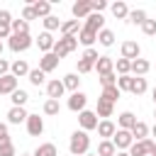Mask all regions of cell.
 Listing matches in <instances>:
<instances>
[{"label":"cell","instance_id":"cell-15","mask_svg":"<svg viewBox=\"0 0 156 156\" xmlns=\"http://www.w3.org/2000/svg\"><path fill=\"white\" fill-rule=\"evenodd\" d=\"M83 27L98 34V32H102V29H105V17H102L100 12H93V15H90V17L85 20V24H83Z\"/></svg>","mask_w":156,"mask_h":156},{"label":"cell","instance_id":"cell-41","mask_svg":"<svg viewBox=\"0 0 156 156\" xmlns=\"http://www.w3.org/2000/svg\"><path fill=\"white\" fill-rule=\"evenodd\" d=\"M12 34H29V22H24L22 17L12 20Z\"/></svg>","mask_w":156,"mask_h":156},{"label":"cell","instance_id":"cell-40","mask_svg":"<svg viewBox=\"0 0 156 156\" xmlns=\"http://www.w3.org/2000/svg\"><path fill=\"white\" fill-rule=\"evenodd\" d=\"M44 22V32H54V29H61V20L56 17V15H49L46 20H41Z\"/></svg>","mask_w":156,"mask_h":156},{"label":"cell","instance_id":"cell-55","mask_svg":"<svg viewBox=\"0 0 156 156\" xmlns=\"http://www.w3.org/2000/svg\"><path fill=\"white\" fill-rule=\"evenodd\" d=\"M0 58H2V41H0Z\"/></svg>","mask_w":156,"mask_h":156},{"label":"cell","instance_id":"cell-2","mask_svg":"<svg viewBox=\"0 0 156 156\" xmlns=\"http://www.w3.org/2000/svg\"><path fill=\"white\" fill-rule=\"evenodd\" d=\"M76 49H78V34H68V37H61V39H56V44H54V54H56L58 58H63V56L73 54Z\"/></svg>","mask_w":156,"mask_h":156},{"label":"cell","instance_id":"cell-53","mask_svg":"<svg viewBox=\"0 0 156 156\" xmlns=\"http://www.w3.org/2000/svg\"><path fill=\"white\" fill-rule=\"evenodd\" d=\"M115 156H129V151H117Z\"/></svg>","mask_w":156,"mask_h":156},{"label":"cell","instance_id":"cell-33","mask_svg":"<svg viewBox=\"0 0 156 156\" xmlns=\"http://www.w3.org/2000/svg\"><path fill=\"white\" fill-rule=\"evenodd\" d=\"M27 78H29V83H32V85H37V88H39V85H44V83H49V80H46V73H44L41 68H32Z\"/></svg>","mask_w":156,"mask_h":156},{"label":"cell","instance_id":"cell-12","mask_svg":"<svg viewBox=\"0 0 156 156\" xmlns=\"http://www.w3.org/2000/svg\"><path fill=\"white\" fill-rule=\"evenodd\" d=\"M12 37V15L7 10H0V41Z\"/></svg>","mask_w":156,"mask_h":156},{"label":"cell","instance_id":"cell-60","mask_svg":"<svg viewBox=\"0 0 156 156\" xmlns=\"http://www.w3.org/2000/svg\"><path fill=\"white\" fill-rule=\"evenodd\" d=\"M85 156H88V154H85Z\"/></svg>","mask_w":156,"mask_h":156},{"label":"cell","instance_id":"cell-35","mask_svg":"<svg viewBox=\"0 0 156 156\" xmlns=\"http://www.w3.org/2000/svg\"><path fill=\"white\" fill-rule=\"evenodd\" d=\"M32 156H58V151H56V146L51 141H46V144H39Z\"/></svg>","mask_w":156,"mask_h":156},{"label":"cell","instance_id":"cell-56","mask_svg":"<svg viewBox=\"0 0 156 156\" xmlns=\"http://www.w3.org/2000/svg\"><path fill=\"white\" fill-rule=\"evenodd\" d=\"M151 156H156V146H154V151H151Z\"/></svg>","mask_w":156,"mask_h":156},{"label":"cell","instance_id":"cell-43","mask_svg":"<svg viewBox=\"0 0 156 156\" xmlns=\"http://www.w3.org/2000/svg\"><path fill=\"white\" fill-rule=\"evenodd\" d=\"M10 144H12V139H10L7 124H5V122H0V149H5V146H10Z\"/></svg>","mask_w":156,"mask_h":156},{"label":"cell","instance_id":"cell-42","mask_svg":"<svg viewBox=\"0 0 156 156\" xmlns=\"http://www.w3.org/2000/svg\"><path fill=\"white\" fill-rule=\"evenodd\" d=\"M132 80H134V76H117V88H119V93H129V88H132Z\"/></svg>","mask_w":156,"mask_h":156},{"label":"cell","instance_id":"cell-58","mask_svg":"<svg viewBox=\"0 0 156 156\" xmlns=\"http://www.w3.org/2000/svg\"><path fill=\"white\" fill-rule=\"evenodd\" d=\"M88 156H98V154H88Z\"/></svg>","mask_w":156,"mask_h":156},{"label":"cell","instance_id":"cell-49","mask_svg":"<svg viewBox=\"0 0 156 156\" xmlns=\"http://www.w3.org/2000/svg\"><path fill=\"white\" fill-rule=\"evenodd\" d=\"M90 2H93V12H100V15H102V10L107 7L105 0H90Z\"/></svg>","mask_w":156,"mask_h":156},{"label":"cell","instance_id":"cell-46","mask_svg":"<svg viewBox=\"0 0 156 156\" xmlns=\"http://www.w3.org/2000/svg\"><path fill=\"white\" fill-rule=\"evenodd\" d=\"M93 68H95V63H90V61H85V58H78V76L90 73Z\"/></svg>","mask_w":156,"mask_h":156},{"label":"cell","instance_id":"cell-11","mask_svg":"<svg viewBox=\"0 0 156 156\" xmlns=\"http://www.w3.org/2000/svg\"><path fill=\"white\" fill-rule=\"evenodd\" d=\"M24 124H27V134H29V136H41V132H44V119H41L39 115H29Z\"/></svg>","mask_w":156,"mask_h":156},{"label":"cell","instance_id":"cell-38","mask_svg":"<svg viewBox=\"0 0 156 156\" xmlns=\"http://www.w3.org/2000/svg\"><path fill=\"white\" fill-rule=\"evenodd\" d=\"M115 73H119V76H129V73H132V61H127V58H117V61H115Z\"/></svg>","mask_w":156,"mask_h":156},{"label":"cell","instance_id":"cell-27","mask_svg":"<svg viewBox=\"0 0 156 156\" xmlns=\"http://www.w3.org/2000/svg\"><path fill=\"white\" fill-rule=\"evenodd\" d=\"M110 12H112L117 20H127V17H129V7H127V2H122V0L112 2V5H110Z\"/></svg>","mask_w":156,"mask_h":156},{"label":"cell","instance_id":"cell-16","mask_svg":"<svg viewBox=\"0 0 156 156\" xmlns=\"http://www.w3.org/2000/svg\"><path fill=\"white\" fill-rule=\"evenodd\" d=\"M27 117H29V112L24 107H10L7 110V124H22V122H27Z\"/></svg>","mask_w":156,"mask_h":156},{"label":"cell","instance_id":"cell-8","mask_svg":"<svg viewBox=\"0 0 156 156\" xmlns=\"http://www.w3.org/2000/svg\"><path fill=\"white\" fill-rule=\"evenodd\" d=\"M98 115L93 112V110H83L80 115H78V124H80V129L83 132H90V129H98Z\"/></svg>","mask_w":156,"mask_h":156},{"label":"cell","instance_id":"cell-29","mask_svg":"<svg viewBox=\"0 0 156 156\" xmlns=\"http://www.w3.org/2000/svg\"><path fill=\"white\" fill-rule=\"evenodd\" d=\"M27 100H29V93H27V90H22V88H17V90L10 95L12 107H24V105H27Z\"/></svg>","mask_w":156,"mask_h":156},{"label":"cell","instance_id":"cell-5","mask_svg":"<svg viewBox=\"0 0 156 156\" xmlns=\"http://www.w3.org/2000/svg\"><path fill=\"white\" fill-rule=\"evenodd\" d=\"M154 146H156V141H154V139H144V141H134V144L129 146V156H151V151H154Z\"/></svg>","mask_w":156,"mask_h":156},{"label":"cell","instance_id":"cell-39","mask_svg":"<svg viewBox=\"0 0 156 156\" xmlns=\"http://www.w3.org/2000/svg\"><path fill=\"white\" fill-rule=\"evenodd\" d=\"M58 112H61V102H58V100H46V102H44V115L56 117Z\"/></svg>","mask_w":156,"mask_h":156},{"label":"cell","instance_id":"cell-30","mask_svg":"<svg viewBox=\"0 0 156 156\" xmlns=\"http://www.w3.org/2000/svg\"><path fill=\"white\" fill-rule=\"evenodd\" d=\"M149 17H146V10H141V7H136V10H129V17H127V22L129 24H144Z\"/></svg>","mask_w":156,"mask_h":156},{"label":"cell","instance_id":"cell-36","mask_svg":"<svg viewBox=\"0 0 156 156\" xmlns=\"http://www.w3.org/2000/svg\"><path fill=\"white\" fill-rule=\"evenodd\" d=\"M119 95H122V93H119V88H117V85H110V88H102V95H100V98L115 105V102L119 100Z\"/></svg>","mask_w":156,"mask_h":156},{"label":"cell","instance_id":"cell-10","mask_svg":"<svg viewBox=\"0 0 156 156\" xmlns=\"http://www.w3.org/2000/svg\"><path fill=\"white\" fill-rule=\"evenodd\" d=\"M63 93H66V85H63V80H58V78H51V80L46 83V98H49V100H58V98H63Z\"/></svg>","mask_w":156,"mask_h":156},{"label":"cell","instance_id":"cell-22","mask_svg":"<svg viewBox=\"0 0 156 156\" xmlns=\"http://www.w3.org/2000/svg\"><path fill=\"white\" fill-rule=\"evenodd\" d=\"M149 71H151V63H149L146 58H136V61H132V73H134L136 78H144Z\"/></svg>","mask_w":156,"mask_h":156},{"label":"cell","instance_id":"cell-3","mask_svg":"<svg viewBox=\"0 0 156 156\" xmlns=\"http://www.w3.org/2000/svg\"><path fill=\"white\" fill-rule=\"evenodd\" d=\"M32 44H34V39H32L29 34H12V37L7 39V46H10V51H15V54L27 51Z\"/></svg>","mask_w":156,"mask_h":156},{"label":"cell","instance_id":"cell-25","mask_svg":"<svg viewBox=\"0 0 156 156\" xmlns=\"http://www.w3.org/2000/svg\"><path fill=\"white\" fill-rule=\"evenodd\" d=\"M32 7H34V15L41 17V20H46L51 15V2L49 0H37V2H32Z\"/></svg>","mask_w":156,"mask_h":156},{"label":"cell","instance_id":"cell-34","mask_svg":"<svg viewBox=\"0 0 156 156\" xmlns=\"http://www.w3.org/2000/svg\"><path fill=\"white\" fill-rule=\"evenodd\" d=\"M115 154H117V149H115L112 139H102L98 144V156H115Z\"/></svg>","mask_w":156,"mask_h":156},{"label":"cell","instance_id":"cell-23","mask_svg":"<svg viewBox=\"0 0 156 156\" xmlns=\"http://www.w3.org/2000/svg\"><path fill=\"white\" fill-rule=\"evenodd\" d=\"M112 112H115V105L107 102V100H102V98H98V110H95V115L102 117V119H110Z\"/></svg>","mask_w":156,"mask_h":156},{"label":"cell","instance_id":"cell-28","mask_svg":"<svg viewBox=\"0 0 156 156\" xmlns=\"http://www.w3.org/2000/svg\"><path fill=\"white\" fill-rule=\"evenodd\" d=\"M61 37H68V34H78L80 32V22L78 20H66V22H61Z\"/></svg>","mask_w":156,"mask_h":156},{"label":"cell","instance_id":"cell-24","mask_svg":"<svg viewBox=\"0 0 156 156\" xmlns=\"http://www.w3.org/2000/svg\"><path fill=\"white\" fill-rule=\"evenodd\" d=\"M136 122H139V119H136V115H134V112H129V110H127V112H122V115L117 117L119 129H129V132H132V127H134Z\"/></svg>","mask_w":156,"mask_h":156},{"label":"cell","instance_id":"cell-32","mask_svg":"<svg viewBox=\"0 0 156 156\" xmlns=\"http://www.w3.org/2000/svg\"><path fill=\"white\" fill-rule=\"evenodd\" d=\"M146 90H149V83H146V78H136V76H134V80H132V88H129V93L139 98V95H144Z\"/></svg>","mask_w":156,"mask_h":156},{"label":"cell","instance_id":"cell-50","mask_svg":"<svg viewBox=\"0 0 156 156\" xmlns=\"http://www.w3.org/2000/svg\"><path fill=\"white\" fill-rule=\"evenodd\" d=\"M10 66H12V63H10V61H7V58H0V78H2V76H7V73H10Z\"/></svg>","mask_w":156,"mask_h":156},{"label":"cell","instance_id":"cell-13","mask_svg":"<svg viewBox=\"0 0 156 156\" xmlns=\"http://www.w3.org/2000/svg\"><path fill=\"white\" fill-rule=\"evenodd\" d=\"M58 56L51 51V54H41V58H39V68L44 71V73H51V71H56L58 68Z\"/></svg>","mask_w":156,"mask_h":156},{"label":"cell","instance_id":"cell-37","mask_svg":"<svg viewBox=\"0 0 156 156\" xmlns=\"http://www.w3.org/2000/svg\"><path fill=\"white\" fill-rule=\"evenodd\" d=\"M98 44H102V46H112V44H115V32H112V29H102V32H98Z\"/></svg>","mask_w":156,"mask_h":156},{"label":"cell","instance_id":"cell-7","mask_svg":"<svg viewBox=\"0 0 156 156\" xmlns=\"http://www.w3.org/2000/svg\"><path fill=\"white\" fill-rule=\"evenodd\" d=\"M85 105H88V95L80 93V90H78V93H71V98H68V102H66V107H68L71 112H78V115L85 110Z\"/></svg>","mask_w":156,"mask_h":156},{"label":"cell","instance_id":"cell-54","mask_svg":"<svg viewBox=\"0 0 156 156\" xmlns=\"http://www.w3.org/2000/svg\"><path fill=\"white\" fill-rule=\"evenodd\" d=\"M151 136H154V139H156V124H154V127H151Z\"/></svg>","mask_w":156,"mask_h":156},{"label":"cell","instance_id":"cell-52","mask_svg":"<svg viewBox=\"0 0 156 156\" xmlns=\"http://www.w3.org/2000/svg\"><path fill=\"white\" fill-rule=\"evenodd\" d=\"M151 100H154V105H156V85H154V90H151Z\"/></svg>","mask_w":156,"mask_h":156},{"label":"cell","instance_id":"cell-48","mask_svg":"<svg viewBox=\"0 0 156 156\" xmlns=\"http://www.w3.org/2000/svg\"><path fill=\"white\" fill-rule=\"evenodd\" d=\"M80 58H85V61H90V63H98V58H100V56H98V49H85Z\"/></svg>","mask_w":156,"mask_h":156},{"label":"cell","instance_id":"cell-4","mask_svg":"<svg viewBox=\"0 0 156 156\" xmlns=\"http://www.w3.org/2000/svg\"><path fill=\"white\" fill-rule=\"evenodd\" d=\"M112 144H115L117 151H129V146L134 144V136H132L129 129H117L115 136H112Z\"/></svg>","mask_w":156,"mask_h":156},{"label":"cell","instance_id":"cell-59","mask_svg":"<svg viewBox=\"0 0 156 156\" xmlns=\"http://www.w3.org/2000/svg\"><path fill=\"white\" fill-rule=\"evenodd\" d=\"M154 117H156V110H154Z\"/></svg>","mask_w":156,"mask_h":156},{"label":"cell","instance_id":"cell-18","mask_svg":"<svg viewBox=\"0 0 156 156\" xmlns=\"http://www.w3.org/2000/svg\"><path fill=\"white\" fill-rule=\"evenodd\" d=\"M15 90H17V78H15L12 73L2 76V78H0V95H12Z\"/></svg>","mask_w":156,"mask_h":156},{"label":"cell","instance_id":"cell-1","mask_svg":"<svg viewBox=\"0 0 156 156\" xmlns=\"http://www.w3.org/2000/svg\"><path fill=\"white\" fill-rule=\"evenodd\" d=\"M88 149H90V136H88V132L76 129V132L71 134V139H68V151H71V156H85Z\"/></svg>","mask_w":156,"mask_h":156},{"label":"cell","instance_id":"cell-44","mask_svg":"<svg viewBox=\"0 0 156 156\" xmlns=\"http://www.w3.org/2000/svg\"><path fill=\"white\" fill-rule=\"evenodd\" d=\"M100 85H102V88H110V85H117V73L112 71V73H105V76H100Z\"/></svg>","mask_w":156,"mask_h":156},{"label":"cell","instance_id":"cell-26","mask_svg":"<svg viewBox=\"0 0 156 156\" xmlns=\"http://www.w3.org/2000/svg\"><path fill=\"white\" fill-rule=\"evenodd\" d=\"M149 124L146 122H136L134 127H132V136H134V141H144V139H149Z\"/></svg>","mask_w":156,"mask_h":156},{"label":"cell","instance_id":"cell-17","mask_svg":"<svg viewBox=\"0 0 156 156\" xmlns=\"http://www.w3.org/2000/svg\"><path fill=\"white\" fill-rule=\"evenodd\" d=\"M115 132H117V127H115L112 119H100V122H98V136H102V139H112Z\"/></svg>","mask_w":156,"mask_h":156},{"label":"cell","instance_id":"cell-19","mask_svg":"<svg viewBox=\"0 0 156 156\" xmlns=\"http://www.w3.org/2000/svg\"><path fill=\"white\" fill-rule=\"evenodd\" d=\"M29 63L24 61V58H17V61H12V66H10V73L15 76V78H24V76H29Z\"/></svg>","mask_w":156,"mask_h":156},{"label":"cell","instance_id":"cell-9","mask_svg":"<svg viewBox=\"0 0 156 156\" xmlns=\"http://www.w3.org/2000/svg\"><path fill=\"white\" fill-rule=\"evenodd\" d=\"M122 58H127V61H136V58H141V46H139L136 41H132V39L122 41Z\"/></svg>","mask_w":156,"mask_h":156},{"label":"cell","instance_id":"cell-14","mask_svg":"<svg viewBox=\"0 0 156 156\" xmlns=\"http://www.w3.org/2000/svg\"><path fill=\"white\" fill-rule=\"evenodd\" d=\"M34 41H37V46L41 49V54H51V51H54V44H56V39L51 37V32H41Z\"/></svg>","mask_w":156,"mask_h":156},{"label":"cell","instance_id":"cell-51","mask_svg":"<svg viewBox=\"0 0 156 156\" xmlns=\"http://www.w3.org/2000/svg\"><path fill=\"white\" fill-rule=\"evenodd\" d=\"M0 156H17V151H15V146L10 144V146H5V149H0Z\"/></svg>","mask_w":156,"mask_h":156},{"label":"cell","instance_id":"cell-57","mask_svg":"<svg viewBox=\"0 0 156 156\" xmlns=\"http://www.w3.org/2000/svg\"><path fill=\"white\" fill-rule=\"evenodd\" d=\"M20 156H32V154H20Z\"/></svg>","mask_w":156,"mask_h":156},{"label":"cell","instance_id":"cell-20","mask_svg":"<svg viewBox=\"0 0 156 156\" xmlns=\"http://www.w3.org/2000/svg\"><path fill=\"white\" fill-rule=\"evenodd\" d=\"M95 41H98V34L90 32V29H85V27H80V32H78V44H83L85 49H93Z\"/></svg>","mask_w":156,"mask_h":156},{"label":"cell","instance_id":"cell-31","mask_svg":"<svg viewBox=\"0 0 156 156\" xmlns=\"http://www.w3.org/2000/svg\"><path fill=\"white\" fill-rule=\"evenodd\" d=\"M61 80H63L66 90H71V93H78V88H80V78H78V73H66Z\"/></svg>","mask_w":156,"mask_h":156},{"label":"cell","instance_id":"cell-21","mask_svg":"<svg viewBox=\"0 0 156 156\" xmlns=\"http://www.w3.org/2000/svg\"><path fill=\"white\" fill-rule=\"evenodd\" d=\"M95 71H98V76L112 73V71H115V58H110V56H100L98 63H95Z\"/></svg>","mask_w":156,"mask_h":156},{"label":"cell","instance_id":"cell-47","mask_svg":"<svg viewBox=\"0 0 156 156\" xmlns=\"http://www.w3.org/2000/svg\"><path fill=\"white\" fill-rule=\"evenodd\" d=\"M22 20H24V22H32V20H39V17L34 15V7H32V5H24V10H22Z\"/></svg>","mask_w":156,"mask_h":156},{"label":"cell","instance_id":"cell-6","mask_svg":"<svg viewBox=\"0 0 156 156\" xmlns=\"http://www.w3.org/2000/svg\"><path fill=\"white\" fill-rule=\"evenodd\" d=\"M71 12H73V20H88L93 15V2L90 0H78V2H73Z\"/></svg>","mask_w":156,"mask_h":156},{"label":"cell","instance_id":"cell-45","mask_svg":"<svg viewBox=\"0 0 156 156\" xmlns=\"http://www.w3.org/2000/svg\"><path fill=\"white\" fill-rule=\"evenodd\" d=\"M141 32H144L146 37H156V20H146V22L141 24Z\"/></svg>","mask_w":156,"mask_h":156}]
</instances>
